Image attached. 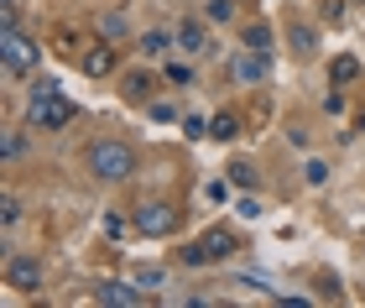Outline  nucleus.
Listing matches in <instances>:
<instances>
[{"label": "nucleus", "instance_id": "1", "mask_svg": "<svg viewBox=\"0 0 365 308\" xmlns=\"http://www.w3.org/2000/svg\"><path fill=\"white\" fill-rule=\"evenodd\" d=\"M31 120L42 125V131H63L68 120H78V110H73V100H63V89H58V78H37L31 84Z\"/></svg>", "mask_w": 365, "mask_h": 308}, {"label": "nucleus", "instance_id": "2", "mask_svg": "<svg viewBox=\"0 0 365 308\" xmlns=\"http://www.w3.org/2000/svg\"><path fill=\"white\" fill-rule=\"evenodd\" d=\"M84 162H89V173L99 183H125V178L136 173V152H130L125 141H94Z\"/></svg>", "mask_w": 365, "mask_h": 308}, {"label": "nucleus", "instance_id": "3", "mask_svg": "<svg viewBox=\"0 0 365 308\" xmlns=\"http://www.w3.org/2000/svg\"><path fill=\"white\" fill-rule=\"evenodd\" d=\"M0 73L6 78L37 73V47L21 37V26H0Z\"/></svg>", "mask_w": 365, "mask_h": 308}, {"label": "nucleus", "instance_id": "4", "mask_svg": "<svg viewBox=\"0 0 365 308\" xmlns=\"http://www.w3.org/2000/svg\"><path fill=\"white\" fill-rule=\"evenodd\" d=\"M235 251H240V235L225 230V225H214V230H204V240H193V246L182 251V262L188 267H214V262H225V256H235Z\"/></svg>", "mask_w": 365, "mask_h": 308}, {"label": "nucleus", "instance_id": "5", "mask_svg": "<svg viewBox=\"0 0 365 308\" xmlns=\"http://www.w3.org/2000/svg\"><path fill=\"white\" fill-rule=\"evenodd\" d=\"M136 230L141 235H173L178 230V209H168V204H157V199H146L141 209H136Z\"/></svg>", "mask_w": 365, "mask_h": 308}, {"label": "nucleus", "instance_id": "6", "mask_svg": "<svg viewBox=\"0 0 365 308\" xmlns=\"http://www.w3.org/2000/svg\"><path fill=\"white\" fill-rule=\"evenodd\" d=\"M6 287H16V293H37V287H42L37 256H11V262H6Z\"/></svg>", "mask_w": 365, "mask_h": 308}, {"label": "nucleus", "instance_id": "7", "mask_svg": "<svg viewBox=\"0 0 365 308\" xmlns=\"http://www.w3.org/2000/svg\"><path fill=\"white\" fill-rule=\"evenodd\" d=\"M94 303H105V308H136L141 303V282H99L94 287Z\"/></svg>", "mask_w": 365, "mask_h": 308}, {"label": "nucleus", "instance_id": "8", "mask_svg": "<svg viewBox=\"0 0 365 308\" xmlns=\"http://www.w3.org/2000/svg\"><path fill=\"white\" fill-rule=\"evenodd\" d=\"M235 78H240V84H261V78H267V53H256V47L240 53L235 58Z\"/></svg>", "mask_w": 365, "mask_h": 308}, {"label": "nucleus", "instance_id": "9", "mask_svg": "<svg viewBox=\"0 0 365 308\" xmlns=\"http://www.w3.org/2000/svg\"><path fill=\"white\" fill-rule=\"evenodd\" d=\"M152 89H157V78L146 73V68H136V73H125V78H120V94H125V100H136V105H141V100H152Z\"/></svg>", "mask_w": 365, "mask_h": 308}, {"label": "nucleus", "instance_id": "10", "mask_svg": "<svg viewBox=\"0 0 365 308\" xmlns=\"http://www.w3.org/2000/svg\"><path fill=\"white\" fill-rule=\"evenodd\" d=\"M84 73L89 78H110L115 73V53H110V47H89V53H84Z\"/></svg>", "mask_w": 365, "mask_h": 308}, {"label": "nucleus", "instance_id": "11", "mask_svg": "<svg viewBox=\"0 0 365 308\" xmlns=\"http://www.w3.org/2000/svg\"><path fill=\"white\" fill-rule=\"evenodd\" d=\"M178 42L188 47V53H209V31H204V21H182V26H178Z\"/></svg>", "mask_w": 365, "mask_h": 308}, {"label": "nucleus", "instance_id": "12", "mask_svg": "<svg viewBox=\"0 0 365 308\" xmlns=\"http://www.w3.org/2000/svg\"><path fill=\"white\" fill-rule=\"evenodd\" d=\"M329 73H334V84L344 89V84H350V78H360V63H355L350 53H344V58H334V68H329Z\"/></svg>", "mask_w": 365, "mask_h": 308}, {"label": "nucleus", "instance_id": "13", "mask_svg": "<svg viewBox=\"0 0 365 308\" xmlns=\"http://www.w3.org/2000/svg\"><path fill=\"white\" fill-rule=\"evenodd\" d=\"M168 47H173V37H168V31H146V37H141V53H146V58L168 53Z\"/></svg>", "mask_w": 365, "mask_h": 308}, {"label": "nucleus", "instance_id": "14", "mask_svg": "<svg viewBox=\"0 0 365 308\" xmlns=\"http://www.w3.org/2000/svg\"><path fill=\"white\" fill-rule=\"evenodd\" d=\"M99 31H105V42H120L125 37V16H115V11L99 16Z\"/></svg>", "mask_w": 365, "mask_h": 308}, {"label": "nucleus", "instance_id": "15", "mask_svg": "<svg viewBox=\"0 0 365 308\" xmlns=\"http://www.w3.org/2000/svg\"><path fill=\"white\" fill-rule=\"evenodd\" d=\"M162 78H168V84H193V68H188V63H168V68H162Z\"/></svg>", "mask_w": 365, "mask_h": 308}, {"label": "nucleus", "instance_id": "16", "mask_svg": "<svg viewBox=\"0 0 365 308\" xmlns=\"http://www.w3.org/2000/svg\"><path fill=\"white\" fill-rule=\"evenodd\" d=\"M136 282H141V293H146V287H168V272H162V267H141Z\"/></svg>", "mask_w": 365, "mask_h": 308}, {"label": "nucleus", "instance_id": "17", "mask_svg": "<svg viewBox=\"0 0 365 308\" xmlns=\"http://www.w3.org/2000/svg\"><path fill=\"white\" fill-rule=\"evenodd\" d=\"M230 183L251 188V183H256V168H251V162H230Z\"/></svg>", "mask_w": 365, "mask_h": 308}, {"label": "nucleus", "instance_id": "18", "mask_svg": "<svg viewBox=\"0 0 365 308\" xmlns=\"http://www.w3.org/2000/svg\"><path fill=\"white\" fill-rule=\"evenodd\" d=\"M16 220H21V199L6 193V199H0V225H16Z\"/></svg>", "mask_w": 365, "mask_h": 308}, {"label": "nucleus", "instance_id": "19", "mask_svg": "<svg viewBox=\"0 0 365 308\" xmlns=\"http://www.w3.org/2000/svg\"><path fill=\"white\" fill-rule=\"evenodd\" d=\"M21 152H26V141L16 136V131H6V141H0V157H6V162H16Z\"/></svg>", "mask_w": 365, "mask_h": 308}, {"label": "nucleus", "instance_id": "20", "mask_svg": "<svg viewBox=\"0 0 365 308\" xmlns=\"http://www.w3.org/2000/svg\"><path fill=\"white\" fill-rule=\"evenodd\" d=\"M245 47H256V53H267V47H272V31H267V26H251V31H245Z\"/></svg>", "mask_w": 365, "mask_h": 308}, {"label": "nucleus", "instance_id": "21", "mask_svg": "<svg viewBox=\"0 0 365 308\" xmlns=\"http://www.w3.org/2000/svg\"><path fill=\"white\" fill-rule=\"evenodd\" d=\"M209 131L220 136V141H230V136L240 131V125H235V115H214V125H209Z\"/></svg>", "mask_w": 365, "mask_h": 308}, {"label": "nucleus", "instance_id": "22", "mask_svg": "<svg viewBox=\"0 0 365 308\" xmlns=\"http://www.w3.org/2000/svg\"><path fill=\"white\" fill-rule=\"evenodd\" d=\"M21 21V6H16V0H0V26H16Z\"/></svg>", "mask_w": 365, "mask_h": 308}, {"label": "nucleus", "instance_id": "23", "mask_svg": "<svg viewBox=\"0 0 365 308\" xmlns=\"http://www.w3.org/2000/svg\"><path fill=\"white\" fill-rule=\"evenodd\" d=\"M105 235L120 240V235H125V220H120V215H105Z\"/></svg>", "mask_w": 365, "mask_h": 308}, {"label": "nucleus", "instance_id": "24", "mask_svg": "<svg viewBox=\"0 0 365 308\" xmlns=\"http://www.w3.org/2000/svg\"><path fill=\"white\" fill-rule=\"evenodd\" d=\"M292 42H297V53H313V31H308V26H297Z\"/></svg>", "mask_w": 365, "mask_h": 308}, {"label": "nucleus", "instance_id": "25", "mask_svg": "<svg viewBox=\"0 0 365 308\" xmlns=\"http://www.w3.org/2000/svg\"><path fill=\"white\" fill-rule=\"evenodd\" d=\"M230 11H235V6H230V0H214V6H209V16H214V21H225Z\"/></svg>", "mask_w": 365, "mask_h": 308}, {"label": "nucleus", "instance_id": "26", "mask_svg": "<svg viewBox=\"0 0 365 308\" xmlns=\"http://www.w3.org/2000/svg\"><path fill=\"white\" fill-rule=\"evenodd\" d=\"M360 131H365V110H360Z\"/></svg>", "mask_w": 365, "mask_h": 308}]
</instances>
